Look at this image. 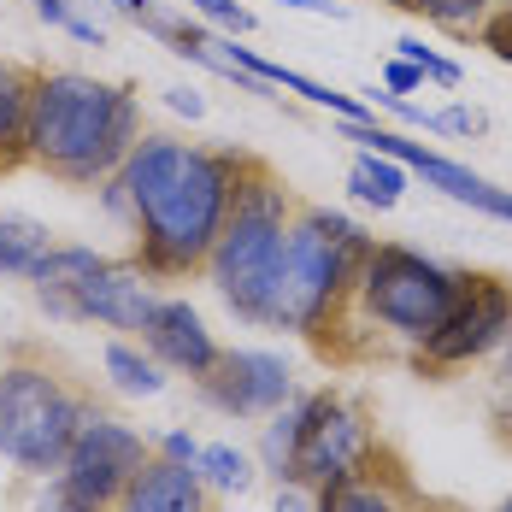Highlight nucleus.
Here are the masks:
<instances>
[{
    "mask_svg": "<svg viewBox=\"0 0 512 512\" xmlns=\"http://www.w3.org/2000/svg\"><path fill=\"white\" fill-rule=\"evenodd\" d=\"M348 189H354L359 201H371V206H395L401 189H407V177H401V165H395L389 154H359L354 171H348Z\"/></svg>",
    "mask_w": 512,
    "mask_h": 512,
    "instance_id": "17",
    "label": "nucleus"
},
{
    "mask_svg": "<svg viewBox=\"0 0 512 512\" xmlns=\"http://www.w3.org/2000/svg\"><path fill=\"white\" fill-rule=\"evenodd\" d=\"M30 95H36V77H24L18 65H0V171H12L30 154Z\"/></svg>",
    "mask_w": 512,
    "mask_h": 512,
    "instance_id": "15",
    "label": "nucleus"
},
{
    "mask_svg": "<svg viewBox=\"0 0 512 512\" xmlns=\"http://www.w3.org/2000/svg\"><path fill=\"white\" fill-rule=\"evenodd\" d=\"M389 6H407V0H389Z\"/></svg>",
    "mask_w": 512,
    "mask_h": 512,
    "instance_id": "32",
    "label": "nucleus"
},
{
    "mask_svg": "<svg viewBox=\"0 0 512 512\" xmlns=\"http://www.w3.org/2000/svg\"><path fill=\"white\" fill-rule=\"evenodd\" d=\"M383 83H389V95H407V89H418V83H424V71H418L412 59H395V65L383 71Z\"/></svg>",
    "mask_w": 512,
    "mask_h": 512,
    "instance_id": "26",
    "label": "nucleus"
},
{
    "mask_svg": "<svg viewBox=\"0 0 512 512\" xmlns=\"http://www.w3.org/2000/svg\"><path fill=\"white\" fill-rule=\"evenodd\" d=\"M154 307L159 301L148 295L142 271H118V265L89 271V277L65 295V318H101L112 330H148Z\"/></svg>",
    "mask_w": 512,
    "mask_h": 512,
    "instance_id": "12",
    "label": "nucleus"
},
{
    "mask_svg": "<svg viewBox=\"0 0 512 512\" xmlns=\"http://www.w3.org/2000/svg\"><path fill=\"white\" fill-rule=\"evenodd\" d=\"M348 142H365L371 154H389L395 165L418 171L424 183H436L442 195H454V201L477 206V212H495V218H507V224H512V189H495V183H483L477 171H465V165H454V159L430 154V148H418V142L395 136V130H377V124H348Z\"/></svg>",
    "mask_w": 512,
    "mask_h": 512,
    "instance_id": "10",
    "label": "nucleus"
},
{
    "mask_svg": "<svg viewBox=\"0 0 512 512\" xmlns=\"http://www.w3.org/2000/svg\"><path fill=\"white\" fill-rule=\"evenodd\" d=\"M512 330V289L495 277H465L454 312L424 336L430 365H465V359L489 354L501 336Z\"/></svg>",
    "mask_w": 512,
    "mask_h": 512,
    "instance_id": "8",
    "label": "nucleus"
},
{
    "mask_svg": "<svg viewBox=\"0 0 512 512\" xmlns=\"http://www.w3.org/2000/svg\"><path fill=\"white\" fill-rule=\"evenodd\" d=\"M277 6H295V12H324V18H348V6H336V0H277Z\"/></svg>",
    "mask_w": 512,
    "mask_h": 512,
    "instance_id": "28",
    "label": "nucleus"
},
{
    "mask_svg": "<svg viewBox=\"0 0 512 512\" xmlns=\"http://www.w3.org/2000/svg\"><path fill=\"white\" fill-rule=\"evenodd\" d=\"M395 48H401V59H412L424 77H436L442 89H454V83H460V65H454V59H442V53H430L424 42H412V36H407V42H395Z\"/></svg>",
    "mask_w": 512,
    "mask_h": 512,
    "instance_id": "22",
    "label": "nucleus"
},
{
    "mask_svg": "<svg viewBox=\"0 0 512 512\" xmlns=\"http://www.w3.org/2000/svg\"><path fill=\"white\" fill-rule=\"evenodd\" d=\"M436 130H448V136H471V130H483V118H477L471 106H448V112H436Z\"/></svg>",
    "mask_w": 512,
    "mask_h": 512,
    "instance_id": "25",
    "label": "nucleus"
},
{
    "mask_svg": "<svg viewBox=\"0 0 512 512\" xmlns=\"http://www.w3.org/2000/svg\"><path fill=\"white\" fill-rule=\"evenodd\" d=\"M407 6L424 18H442V24H471V18H483L489 0H407Z\"/></svg>",
    "mask_w": 512,
    "mask_h": 512,
    "instance_id": "23",
    "label": "nucleus"
},
{
    "mask_svg": "<svg viewBox=\"0 0 512 512\" xmlns=\"http://www.w3.org/2000/svg\"><path fill=\"white\" fill-rule=\"evenodd\" d=\"M501 401L512 407V354H507V365H501Z\"/></svg>",
    "mask_w": 512,
    "mask_h": 512,
    "instance_id": "31",
    "label": "nucleus"
},
{
    "mask_svg": "<svg viewBox=\"0 0 512 512\" xmlns=\"http://www.w3.org/2000/svg\"><path fill=\"white\" fill-rule=\"evenodd\" d=\"M148 348H154L171 371H189V377H206L218 365V342L201 324V312L189 301H159L154 318H148Z\"/></svg>",
    "mask_w": 512,
    "mask_h": 512,
    "instance_id": "13",
    "label": "nucleus"
},
{
    "mask_svg": "<svg viewBox=\"0 0 512 512\" xmlns=\"http://www.w3.org/2000/svg\"><path fill=\"white\" fill-rule=\"evenodd\" d=\"M48 254H53V242H48L42 224H30V218H0V271H6V277H36Z\"/></svg>",
    "mask_w": 512,
    "mask_h": 512,
    "instance_id": "16",
    "label": "nucleus"
},
{
    "mask_svg": "<svg viewBox=\"0 0 512 512\" xmlns=\"http://www.w3.org/2000/svg\"><path fill=\"white\" fill-rule=\"evenodd\" d=\"M501 512H512V501H507V507H501Z\"/></svg>",
    "mask_w": 512,
    "mask_h": 512,
    "instance_id": "33",
    "label": "nucleus"
},
{
    "mask_svg": "<svg viewBox=\"0 0 512 512\" xmlns=\"http://www.w3.org/2000/svg\"><path fill=\"white\" fill-rule=\"evenodd\" d=\"M359 454H365V424L336 395H307L301 401V442H295L289 477L330 489L336 477L359 471Z\"/></svg>",
    "mask_w": 512,
    "mask_h": 512,
    "instance_id": "9",
    "label": "nucleus"
},
{
    "mask_svg": "<svg viewBox=\"0 0 512 512\" xmlns=\"http://www.w3.org/2000/svg\"><path fill=\"white\" fill-rule=\"evenodd\" d=\"M148 465V448L136 430L112 424V418H83V430L71 436V454L59 460V507L65 512H106L118 507V495L130 489V477Z\"/></svg>",
    "mask_w": 512,
    "mask_h": 512,
    "instance_id": "7",
    "label": "nucleus"
},
{
    "mask_svg": "<svg viewBox=\"0 0 512 512\" xmlns=\"http://www.w3.org/2000/svg\"><path fill=\"white\" fill-rule=\"evenodd\" d=\"M171 112H189V118H201V95H189V89H171Z\"/></svg>",
    "mask_w": 512,
    "mask_h": 512,
    "instance_id": "29",
    "label": "nucleus"
},
{
    "mask_svg": "<svg viewBox=\"0 0 512 512\" xmlns=\"http://www.w3.org/2000/svg\"><path fill=\"white\" fill-rule=\"evenodd\" d=\"M283 189L271 183V177H254V183H236V195H230V218H224V230H218V242H212V283H218V295L230 301V307L254 312V295L259 283H265V271H271V259L283 248Z\"/></svg>",
    "mask_w": 512,
    "mask_h": 512,
    "instance_id": "5",
    "label": "nucleus"
},
{
    "mask_svg": "<svg viewBox=\"0 0 512 512\" xmlns=\"http://www.w3.org/2000/svg\"><path fill=\"white\" fill-rule=\"evenodd\" d=\"M106 377H112L124 395H159V389H165V377H159L154 359H142L136 348H124V342L106 348Z\"/></svg>",
    "mask_w": 512,
    "mask_h": 512,
    "instance_id": "18",
    "label": "nucleus"
},
{
    "mask_svg": "<svg viewBox=\"0 0 512 512\" xmlns=\"http://www.w3.org/2000/svg\"><path fill=\"white\" fill-rule=\"evenodd\" d=\"M195 471H201L206 483L230 489V495H242V489L254 483V471H248V454H242V448H230V442H212V448H201Z\"/></svg>",
    "mask_w": 512,
    "mask_h": 512,
    "instance_id": "20",
    "label": "nucleus"
},
{
    "mask_svg": "<svg viewBox=\"0 0 512 512\" xmlns=\"http://www.w3.org/2000/svg\"><path fill=\"white\" fill-rule=\"evenodd\" d=\"M236 195V159L189 148V142H136L124 159V201L136 206L148 265L154 271H189L212 254Z\"/></svg>",
    "mask_w": 512,
    "mask_h": 512,
    "instance_id": "1",
    "label": "nucleus"
},
{
    "mask_svg": "<svg viewBox=\"0 0 512 512\" xmlns=\"http://www.w3.org/2000/svg\"><path fill=\"white\" fill-rule=\"evenodd\" d=\"M165 454H171V460H183V465H195V460H201V442H195V436H183V430H171V436H165Z\"/></svg>",
    "mask_w": 512,
    "mask_h": 512,
    "instance_id": "27",
    "label": "nucleus"
},
{
    "mask_svg": "<svg viewBox=\"0 0 512 512\" xmlns=\"http://www.w3.org/2000/svg\"><path fill=\"white\" fill-rule=\"evenodd\" d=\"M206 395L224 412H271L289 401V365L277 354H254V348H236V354H218V365L201 377Z\"/></svg>",
    "mask_w": 512,
    "mask_h": 512,
    "instance_id": "11",
    "label": "nucleus"
},
{
    "mask_svg": "<svg viewBox=\"0 0 512 512\" xmlns=\"http://www.w3.org/2000/svg\"><path fill=\"white\" fill-rule=\"evenodd\" d=\"M118 512H206L201 471L183 460H154L130 477V489L118 495Z\"/></svg>",
    "mask_w": 512,
    "mask_h": 512,
    "instance_id": "14",
    "label": "nucleus"
},
{
    "mask_svg": "<svg viewBox=\"0 0 512 512\" xmlns=\"http://www.w3.org/2000/svg\"><path fill=\"white\" fill-rule=\"evenodd\" d=\"M365 242L348 218L336 212H307L301 224L283 230V248L271 259L265 283L254 295V312L259 324H277V330H312L330 301L342 295V283L354 277V265H365Z\"/></svg>",
    "mask_w": 512,
    "mask_h": 512,
    "instance_id": "3",
    "label": "nucleus"
},
{
    "mask_svg": "<svg viewBox=\"0 0 512 512\" xmlns=\"http://www.w3.org/2000/svg\"><path fill=\"white\" fill-rule=\"evenodd\" d=\"M295 442H301V401L283 407L271 424H265V465H271L277 477H289V465H295Z\"/></svg>",
    "mask_w": 512,
    "mask_h": 512,
    "instance_id": "21",
    "label": "nucleus"
},
{
    "mask_svg": "<svg viewBox=\"0 0 512 512\" xmlns=\"http://www.w3.org/2000/svg\"><path fill=\"white\" fill-rule=\"evenodd\" d=\"M136 148V101L112 83L59 71L30 95V159L65 183H95Z\"/></svg>",
    "mask_w": 512,
    "mask_h": 512,
    "instance_id": "2",
    "label": "nucleus"
},
{
    "mask_svg": "<svg viewBox=\"0 0 512 512\" xmlns=\"http://www.w3.org/2000/svg\"><path fill=\"white\" fill-rule=\"evenodd\" d=\"M89 412L77 407L59 377L42 365H6L0 371V454L24 471H53L71 454V436Z\"/></svg>",
    "mask_w": 512,
    "mask_h": 512,
    "instance_id": "4",
    "label": "nucleus"
},
{
    "mask_svg": "<svg viewBox=\"0 0 512 512\" xmlns=\"http://www.w3.org/2000/svg\"><path fill=\"white\" fill-rule=\"evenodd\" d=\"M318 512H395V501L371 483V477H359V471H348V477H336L330 489H324V501H318Z\"/></svg>",
    "mask_w": 512,
    "mask_h": 512,
    "instance_id": "19",
    "label": "nucleus"
},
{
    "mask_svg": "<svg viewBox=\"0 0 512 512\" xmlns=\"http://www.w3.org/2000/svg\"><path fill=\"white\" fill-rule=\"evenodd\" d=\"M195 12H206L212 24H224V30H236V36H248V30H254V12H248V6H236V0H195Z\"/></svg>",
    "mask_w": 512,
    "mask_h": 512,
    "instance_id": "24",
    "label": "nucleus"
},
{
    "mask_svg": "<svg viewBox=\"0 0 512 512\" xmlns=\"http://www.w3.org/2000/svg\"><path fill=\"white\" fill-rule=\"evenodd\" d=\"M277 512H312V501L301 489H283V495H277Z\"/></svg>",
    "mask_w": 512,
    "mask_h": 512,
    "instance_id": "30",
    "label": "nucleus"
},
{
    "mask_svg": "<svg viewBox=\"0 0 512 512\" xmlns=\"http://www.w3.org/2000/svg\"><path fill=\"white\" fill-rule=\"evenodd\" d=\"M359 283H365V307L377 324L401 330L412 342H424L460 301L465 277L442 271L436 259L412 254V248H371L359 265Z\"/></svg>",
    "mask_w": 512,
    "mask_h": 512,
    "instance_id": "6",
    "label": "nucleus"
}]
</instances>
